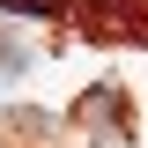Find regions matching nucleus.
I'll return each instance as SVG.
<instances>
[{
    "label": "nucleus",
    "instance_id": "nucleus-2",
    "mask_svg": "<svg viewBox=\"0 0 148 148\" xmlns=\"http://www.w3.org/2000/svg\"><path fill=\"white\" fill-rule=\"evenodd\" d=\"M0 74H30V45L15 30H0Z\"/></svg>",
    "mask_w": 148,
    "mask_h": 148
},
{
    "label": "nucleus",
    "instance_id": "nucleus-1",
    "mask_svg": "<svg viewBox=\"0 0 148 148\" xmlns=\"http://www.w3.org/2000/svg\"><path fill=\"white\" fill-rule=\"evenodd\" d=\"M119 119H126V96L111 89V82H96V89L74 104V126L89 133V141H111V133H119Z\"/></svg>",
    "mask_w": 148,
    "mask_h": 148
},
{
    "label": "nucleus",
    "instance_id": "nucleus-3",
    "mask_svg": "<svg viewBox=\"0 0 148 148\" xmlns=\"http://www.w3.org/2000/svg\"><path fill=\"white\" fill-rule=\"evenodd\" d=\"M8 126H15V133H30V141H37V133H52V119H45V111H15Z\"/></svg>",
    "mask_w": 148,
    "mask_h": 148
}]
</instances>
